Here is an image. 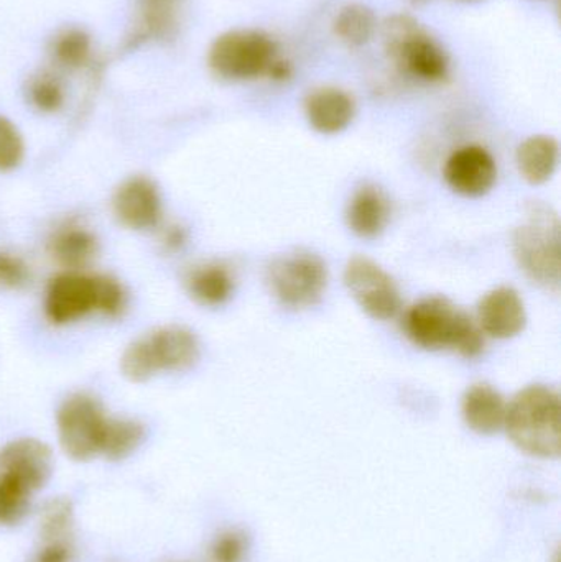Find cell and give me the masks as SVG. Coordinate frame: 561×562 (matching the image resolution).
<instances>
[{
    "label": "cell",
    "mask_w": 561,
    "mask_h": 562,
    "mask_svg": "<svg viewBox=\"0 0 561 562\" xmlns=\"http://www.w3.org/2000/svg\"><path fill=\"white\" fill-rule=\"evenodd\" d=\"M378 29L374 10L366 3H348L335 19V33L345 45L361 48L368 45Z\"/></svg>",
    "instance_id": "cell-21"
},
{
    "label": "cell",
    "mask_w": 561,
    "mask_h": 562,
    "mask_svg": "<svg viewBox=\"0 0 561 562\" xmlns=\"http://www.w3.org/2000/svg\"><path fill=\"white\" fill-rule=\"evenodd\" d=\"M0 469L2 474L15 479L30 492L38 491L52 475V451L38 439H16L9 442L0 452Z\"/></svg>",
    "instance_id": "cell-13"
},
{
    "label": "cell",
    "mask_w": 561,
    "mask_h": 562,
    "mask_svg": "<svg viewBox=\"0 0 561 562\" xmlns=\"http://www.w3.org/2000/svg\"><path fill=\"white\" fill-rule=\"evenodd\" d=\"M497 167L490 151L478 145L460 148L445 165V180L455 193L480 198L496 183Z\"/></svg>",
    "instance_id": "cell-11"
},
{
    "label": "cell",
    "mask_w": 561,
    "mask_h": 562,
    "mask_svg": "<svg viewBox=\"0 0 561 562\" xmlns=\"http://www.w3.org/2000/svg\"><path fill=\"white\" fill-rule=\"evenodd\" d=\"M25 147L23 138L15 125L0 117V171H10L19 167L23 160Z\"/></svg>",
    "instance_id": "cell-25"
},
{
    "label": "cell",
    "mask_w": 561,
    "mask_h": 562,
    "mask_svg": "<svg viewBox=\"0 0 561 562\" xmlns=\"http://www.w3.org/2000/svg\"><path fill=\"white\" fill-rule=\"evenodd\" d=\"M305 114L316 132L335 135L349 127L356 115V104L348 92L326 86L306 95Z\"/></svg>",
    "instance_id": "cell-15"
},
{
    "label": "cell",
    "mask_w": 561,
    "mask_h": 562,
    "mask_svg": "<svg viewBox=\"0 0 561 562\" xmlns=\"http://www.w3.org/2000/svg\"><path fill=\"white\" fill-rule=\"evenodd\" d=\"M71 525V502L66 498H56L46 505L42 515V535L46 541H63Z\"/></svg>",
    "instance_id": "cell-24"
},
{
    "label": "cell",
    "mask_w": 561,
    "mask_h": 562,
    "mask_svg": "<svg viewBox=\"0 0 561 562\" xmlns=\"http://www.w3.org/2000/svg\"><path fill=\"white\" fill-rule=\"evenodd\" d=\"M49 254L66 269L78 270L88 266L98 254L94 234L81 226L61 227L49 240Z\"/></svg>",
    "instance_id": "cell-19"
},
{
    "label": "cell",
    "mask_w": 561,
    "mask_h": 562,
    "mask_svg": "<svg viewBox=\"0 0 561 562\" xmlns=\"http://www.w3.org/2000/svg\"><path fill=\"white\" fill-rule=\"evenodd\" d=\"M382 42L394 65L418 81L440 82L450 75V58L444 46L407 13L385 20Z\"/></svg>",
    "instance_id": "cell-4"
},
{
    "label": "cell",
    "mask_w": 561,
    "mask_h": 562,
    "mask_svg": "<svg viewBox=\"0 0 561 562\" xmlns=\"http://www.w3.org/2000/svg\"><path fill=\"white\" fill-rule=\"evenodd\" d=\"M269 284L273 296L285 306L308 307L325 293L328 270L318 256L292 254L272 263Z\"/></svg>",
    "instance_id": "cell-8"
},
{
    "label": "cell",
    "mask_w": 561,
    "mask_h": 562,
    "mask_svg": "<svg viewBox=\"0 0 561 562\" xmlns=\"http://www.w3.org/2000/svg\"><path fill=\"white\" fill-rule=\"evenodd\" d=\"M187 236L181 227H170L167 233L164 234V246L170 250H178L183 247Z\"/></svg>",
    "instance_id": "cell-32"
},
{
    "label": "cell",
    "mask_w": 561,
    "mask_h": 562,
    "mask_svg": "<svg viewBox=\"0 0 561 562\" xmlns=\"http://www.w3.org/2000/svg\"><path fill=\"white\" fill-rule=\"evenodd\" d=\"M246 550L244 535L239 531H227L214 541L211 558H213V562H243Z\"/></svg>",
    "instance_id": "cell-27"
},
{
    "label": "cell",
    "mask_w": 561,
    "mask_h": 562,
    "mask_svg": "<svg viewBox=\"0 0 561 562\" xmlns=\"http://www.w3.org/2000/svg\"><path fill=\"white\" fill-rule=\"evenodd\" d=\"M35 562H71V548L65 541H49L48 547L36 554Z\"/></svg>",
    "instance_id": "cell-31"
},
{
    "label": "cell",
    "mask_w": 561,
    "mask_h": 562,
    "mask_svg": "<svg viewBox=\"0 0 561 562\" xmlns=\"http://www.w3.org/2000/svg\"><path fill=\"white\" fill-rule=\"evenodd\" d=\"M467 425L480 435H496L506 425L507 403L494 386L476 383L463 398Z\"/></svg>",
    "instance_id": "cell-16"
},
{
    "label": "cell",
    "mask_w": 561,
    "mask_h": 562,
    "mask_svg": "<svg viewBox=\"0 0 561 562\" xmlns=\"http://www.w3.org/2000/svg\"><path fill=\"white\" fill-rule=\"evenodd\" d=\"M507 432L517 448L536 458L561 454L560 395L550 386L532 385L517 393L507 406Z\"/></svg>",
    "instance_id": "cell-2"
},
{
    "label": "cell",
    "mask_w": 561,
    "mask_h": 562,
    "mask_svg": "<svg viewBox=\"0 0 561 562\" xmlns=\"http://www.w3.org/2000/svg\"><path fill=\"white\" fill-rule=\"evenodd\" d=\"M32 494L15 479L0 474V525L19 524L29 512Z\"/></svg>",
    "instance_id": "cell-23"
},
{
    "label": "cell",
    "mask_w": 561,
    "mask_h": 562,
    "mask_svg": "<svg viewBox=\"0 0 561 562\" xmlns=\"http://www.w3.org/2000/svg\"><path fill=\"white\" fill-rule=\"evenodd\" d=\"M345 284L362 311L379 321L392 319L402 307L401 293L392 277L366 257L349 260Z\"/></svg>",
    "instance_id": "cell-9"
},
{
    "label": "cell",
    "mask_w": 561,
    "mask_h": 562,
    "mask_svg": "<svg viewBox=\"0 0 561 562\" xmlns=\"http://www.w3.org/2000/svg\"><path fill=\"white\" fill-rule=\"evenodd\" d=\"M145 428L134 419L108 418L102 435L101 454L111 461H122L144 442Z\"/></svg>",
    "instance_id": "cell-22"
},
{
    "label": "cell",
    "mask_w": 561,
    "mask_h": 562,
    "mask_svg": "<svg viewBox=\"0 0 561 562\" xmlns=\"http://www.w3.org/2000/svg\"><path fill=\"white\" fill-rule=\"evenodd\" d=\"M559 165V142L550 135H534L517 150V167L529 183L542 184L556 173Z\"/></svg>",
    "instance_id": "cell-18"
},
{
    "label": "cell",
    "mask_w": 561,
    "mask_h": 562,
    "mask_svg": "<svg viewBox=\"0 0 561 562\" xmlns=\"http://www.w3.org/2000/svg\"><path fill=\"white\" fill-rule=\"evenodd\" d=\"M96 311L94 277L78 272L61 273L49 283L45 314L53 324L75 323Z\"/></svg>",
    "instance_id": "cell-10"
},
{
    "label": "cell",
    "mask_w": 561,
    "mask_h": 562,
    "mask_svg": "<svg viewBox=\"0 0 561 562\" xmlns=\"http://www.w3.org/2000/svg\"><path fill=\"white\" fill-rule=\"evenodd\" d=\"M276 63V42L259 30H231L217 36L210 49L211 68L231 81L270 75Z\"/></svg>",
    "instance_id": "cell-6"
},
{
    "label": "cell",
    "mask_w": 561,
    "mask_h": 562,
    "mask_svg": "<svg viewBox=\"0 0 561 562\" xmlns=\"http://www.w3.org/2000/svg\"><path fill=\"white\" fill-rule=\"evenodd\" d=\"M187 286L191 296L203 306H221L233 294L234 280L223 266L207 263L188 276Z\"/></svg>",
    "instance_id": "cell-20"
},
{
    "label": "cell",
    "mask_w": 561,
    "mask_h": 562,
    "mask_svg": "<svg viewBox=\"0 0 561 562\" xmlns=\"http://www.w3.org/2000/svg\"><path fill=\"white\" fill-rule=\"evenodd\" d=\"M404 329L408 339L425 350L453 349L468 359L484 350L480 324L447 297L418 301L405 314Z\"/></svg>",
    "instance_id": "cell-1"
},
{
    "label": "cell",
    "mask_w": 561,
    "mask_h": 562,
    "mask_svg": "<svg viewBox=\"0 0 561 562\" xmlns=\"http://www.w3.org/2000/svg\"><path fill=\"white\" fill-rule=\"evenodd\" d=\"M96 311L105 316H117L125 306V293L121 283L111 277H94Z\"/></svg>",
    "instance_id": "cell-26"
},
{
    "label": "cell",
    "mask_w": 561,
    "mask_h": 562,
    "mask_svg": "<svg viewBox=\"0 0 561 562\" xmlns=\"http://www.w3.org/2000/svg\"><path fill=\"white\" fill-rule=\"evenodd\" d=\"M514 254L529 279L559 290L560 221L552 207L540 203L527 207L526 221L514 234Z\"/></svg>",
    "instance_id": "cell-5"
},
{
    "label": "cell",
    "mask_w": 561,
    "mask_h": 562,
    "mask_svg": "<svg viewBox=\"0 0 561 562\" xmlns=\"http://www.w3.org/2000/svg\"><path fill=\"white\" fill-rule=\"evenodd\" d=\"M112 207L122 226L132 231L157 227L161 217V196L157 184L145 177H132L115 191Z\"/></svg>",
    "instance_id": "cell-12"
},
{
    "label": "cell",
    "mask_w": 561,
    "mask_h": 562,
    "mask_svg": "<svg viewBox=\"0 0 561 562\" xmlns=\"http://www.w3.org/2000/svg\"><path fill=\"white\" fill-rule=\"evenodd\" d=\"M105 422L101 403L92 396L76 393L66 398L56 416L63 451L75 461H89L101 454Z\"/></svg>",
    "instance_id": "cell-7"
},
{
    "label": "cell",
    "mask_w": 561,
    "mask_h": 562,
    "mask_svg": "<svg viewBox=\"0 0 561 562\" xmlns=\"http://www.w3.org/2000/svg\"><path fill=\"white\" fill-rule=\"evenodd\" d=\"M32 99L40 111L53 112L61 108L65 98H63L61 88L56 82L43 79L33 86Z\"/></svg>",
    "instance_id": "cell-30"
},
{
    "label": "cell",
    "mask_w": 561,
    "mask_h": 562,
    "mask_svg": "<svg viewBox=\"0 0 561 562\" xmlns=\"http://www.w3.org/2000/svg\"><path fill=\"white\" fill-rule=\"evenodd\" d=\"M478 317V324L487 336L510 339L519 336L526 327V304L513 288H496L481 300Z\"/></svg>",
    "instance_id": "cell-14"
},
{
    "label": "cell",
    "mask_w": 561,
    "mask_h": 562,
    "mask_svg": "<svg viewBox=\"0 0 561 562\" xmlns=\"http://www.w3.org/2000/svg\"><path fill=\"white\" fill-rule=\"evenodd\" d=\"M391 206L379 188L364 187L352 196L348 207V224L352 233L374 239L388 226Z\"/></svg>",
    "instance_id": "cell-17"
},
{
    "label": "cell",
    "mask_w": 561,
    "mask_h": 562,
    "mask_svg": "<svg viewBox=\"0 0 561 562\" xmlns=\"http://www.w3.org/2000/svg\"><path fill=\"white\" fill-rule=\"evenodd\" d=\"M30 281L29 266L12 254L0 252V288L20 290Z\"/></svg>",
    "instance_id": "cell-28"
},
{
    "label": "cell",
    "mask_w": 561,
    "mask_h": 562,
    "mask_svg": "<svg viewBox=\"0 0 561 562\" xmlns=\"http://www.w3.org/2000/svg\"><path fill=\"white\" fill-rule=\"evenodd\" d=\"M200 342L193 330L165 326L138 337L121 356V373L132 383H145L160 372H183L197 363Z\"/></svg>",
    "instance_id": "cell-3"
},
{
    "label": "cell",
    "mask_w": 561,
    "mask_h": 562,
    "mask_svg": "<svg viewBox=\"0 0 561 562\" xmlns=\"http://www.w3.org/2000/svg\"><path fill=\"white\" fill-rule=\"evenodd\" d=\"M89 42L82 33H68L63 36L61 42L58 43V58L61 59L65 65L76 66L79 63L85 61L86 55H88Z\"/></svg>",
    "instance_id": "cell-29"
}]
</instances>
